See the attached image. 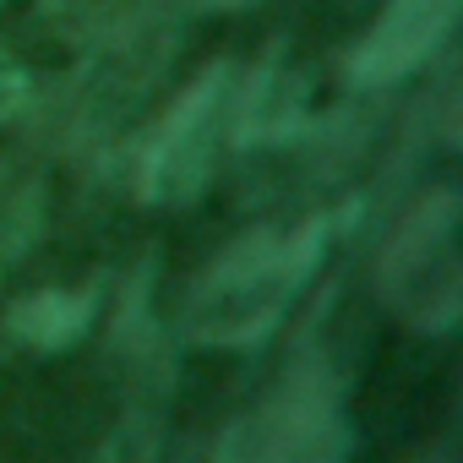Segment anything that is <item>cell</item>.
Instances as JSON below:
<instances>
[{
	"label": "cell",
	"instance_id": "obj_1",
	"mask_svg": "<svg viewBox=\"0 0 463 463\" xmlns=\"http://www.w3.org/2000/svg\"><path fill=\"white\" fill-rule=\"evenodd\" d=\"M322 235H327V223L306 218L295 229L262 223V229H246L241 241H229L191 289V311H185L191 338L207 349H241V344L268 338L284 306L317 273Z\"/></svg>",
	"mask_w": 463,
	"mask_h": 463
},
{
	"label": "cell",
	"instance_id": "obj_3",
	"mask_svg": "<svg viewBox=\"0 0 463 463\" xmlns=\"http://www.w3.org/2000/svg\"><path fill=\"white\" fill-rule=\"evenodd\" d=\"M235 463H349V414L338 376L306 354L284 371L268 403L229 436Z\"/></svg>",
	"mask_w": 463,
	"mask_h": 463
},
{
	"label": "cell",
	"instance_id": "obj_6",
	"mask_svg": "<svg viewBox=\"0 0 463 463\" xmlns=\"http://www.w3.org/2000/svg\"><path fill=\"white\" fill-rule=\"evenodd\" d=\"M93 306H99V295L88 284L82 289H39V295H23L6 311V338H17L23 349L55 354L71 338H82V327L93 322Z\"/></svg>",
	"mask_w": 463,
	"mask_h": 463
},
{
	"label": "cell",
	"instance_id": "obj_8",
	"mask_svg": "<svg viewBox=\"0 0 463 463\" xmlns=\"http://www.w3.org/2000/svg\"><path fill=\"white\" fill-rule=\"evenodd\" d=\"M207 6H246V0H207Z\"/></svg>",
	"mask_w": 463,
	"mask_h": 463
},
{
	"label": "cell",
	"instance_id": "obj_7",
	"mask_svg": "<svg viewBox=\"0 0 463 463\" xmlns=\"http://www.w3.org/2000/svg\"><path fill=\"white\" fill-rule=\"evenodd\" d=\"M23 104H28V71H23V66H12L6 55H0V120L17 115Z\"/></svg>",
	"mask_w": 463,
	"mask_h": 463
},
{
	"label": "cell",
	"instance_id": "obj_4",
	"mask_svg": "<svg viewBox=\"0 0 463 463\" xmlns=\"http://www.w3.org/2000/svg\"><path fill=\"white\" fill-rule=\"evenodd\" d=\"M223 77H229V66L213 61L202 77H191L180 88V99L153 126V137L142 147V164H137V196L147 207H180V202H191L207 185L213 153H218Z\"/></svg>",
	"mask_w": 463,
	"mask_h": 463
},
{
	"label": "cell",
	"instance_id": "obj_2",
	"mask_svg": "<svg viewBox=\"0 0 463 463\" xmlns=\"http://www.w3.org/2000/svg\"><path fill=\"white\" fill-rule=\"evenodd\" d=\"M382 306L414 333H447L463 311V257H458V191H420L376 257Z\"/></svg>",
	"mask_w": 463,
	"mask_h": 463
},
{
	"label": "cell",
	"instance_id": "obj_5",
	"mask_svg": "<svg viewBox=\"0 0 463 463\" xmlns=\"http://www.w3.org/2000/svg\"><path fill=\"white\" fill-rule=\"evenodd\" d=\"M452 17H458V0H387L382 17L360 33V44L349 55V77L360 88H387V82L409 77L447 39Z\"/></svg>",
	"mask_w": 463,
	"mask_h": 463
}]
</instances>
